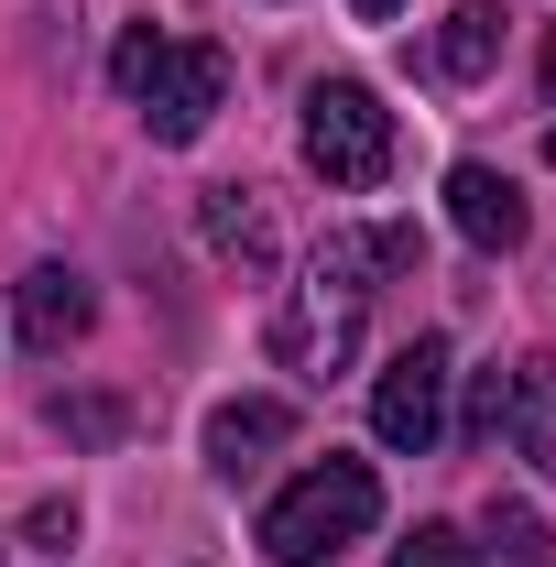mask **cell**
Listing matches in <instances>:
<instances>
[{"mask_svg":"<svg viewBox=\"0 0 556 567\" xmlns=\"http://www.w3.org/2000/svg\"><path fill=\"white\" fill-rule=\"evenodd\" d=\"M382 274H415V229H404V218H393V229H328V240L306 251V274L284 284V306H274V360L295 382H339L349 371Z\"/></svg>","mask_w":556,"mask_h":567,"instance_id":"cell-1","label":"cell"},{"mask_svg":"<svg viewBox=\"0 0 556 567\" xmlns=\"http://www.w3.org/2000/svg\"><path fill=\"white\" fill-rule=\"evenodd\" d=\"M382 524V481H371V458H317L306 481H284L274 502H262V557L274 567H328L339 546H360Z\"/></svg>","mask_w":556,"mask_h":567,"instance_id":"cell-2","label":"cell"},{"mask_svg":"<svg viewBox=\"0 0 556 567\" xmlns=\"http://www.w3.org/2000/svg\"><path fill=\"white\" fill-rule=\"evenodd\" d=\"M110 76H121V99L142 110L153 142H197L218 110H229V55H218V44H175V33H153V22L121 33Z\"/></svg>","mask_w":556,"mask_h":567,"instance_id":"cell-3","label":"cell"},{"mask_svg":"<svg viewBox=\"0 0 556 567\" xmlns=\"http://www.w3.org/2000/svg\"><path fill=\"white\" fill-rule=\"evenodd\" d=\"M306 164L360 197V186H382L393 175V110L360 87V76H328V87H306Z\"/></svg>","mask_w":556,"mask_h":567,"instance_id":"cell-4","label":"cell"},{"mask_svg":"<svg viewBox=\"0 0 556 567\" xmlns=\"http://www.w3.org/2000/svg\"><path fill=\"white\" fill-rule=\"evenodd\" d=\"M447 382H459L447 339H404V350L371 371V436L404 447V458H425V447L447 436Z\"/></svg>","mask_w":556,"mask_h":567,"instance_id":"cell-5","label":"cell"},{"mask_svg":"<svg viewBox=\"0 0 556 567\" xmlns=\"http://www.w3.org/2000/svg\"><path fill=\"white\" fill-rule=\"evenodd\" d=\"M447 229H459L470 251L502 262V251H524V229H535V218H524V186H513L502 164H447Z\"/></svg>","mask_w":556,"mask_h":567,"instance_id":"cell-6","label":"cell"},{"mask_svg":"<svg viewBox=\"0 0 556 567\" xmlns=\"http://www.w3.org/2000/svg\"><path fill=\"white\" fill-rule=\"evenodd\" d=\"M284 436H295V404H274V393H240V404H218V415H208V470H218V481H251Z\"/></svg>","mask_w":556,"mask_h":567,"instance_id":"cell-7","label":"cell"},{"mask_svg":"<svg viewBox=\"0 0 556 567\" xmlns=\"http://www.w3.org/2000/svg\"><path fill=\"white\" fill-rule=\"evenodd\" d=\"M502 436L524 470H556V360H513V393H502Z\"/></svg>","mask_w":556,"mask_h":567,"instance_id":"cell-8","label":"cell"},{"mask_svg":"<svg viewBox=\"0 0 556 567\" xmlns=\"http://www.w3.org/2000/svg\"><path fill=\"white\" fill-rule=\"evenodd\" d=\"M87 317H99V295H87L66 262L22 274V350H66V339H87Z\"/></svg>","mask_w":556,"mask_h":567,"instance_id":"cell-9","label":"cell"},{"mask_svg":"<svg viewBox=\"0 0 556 567\" xmlns=\"http://www.w3.org/2000/svg\"><path fill=\"white\" fill-rule=\"evenodd\" d=\"M491 55H502V11H491V0H470V11H447V22H436L425 76H436V87H470V76H491Z\"/></svg>","mask_w":556,"mask_h":567,"instance_id":"cell-10","label":"cell"},{"mask_svg":"<svg viewBox=\"0 0 556 567\" xmlns=\"http://www.w3.org/2000/svg\"><path fill=\"white\" fill-rule=\"evenodd\" d=\"M208 240L229 251V262H274V229H262V208H251V186H208Z\"/></svg>","mask_w":556,"mask_h":567,"instance_id":"cell-11","label":"cell"},{"mask_svg":"<svg viewBox=\"0 0 556 567\" xmlns=\"http://www.w3.org/2000/svg\"><path fill=\"white\" fill-rule=\"evenodd\" d=\"M491 546H502L513 567H546V557H556V546H546V513H535V502H491Z\"/></svg>","mask_w":556,"mask_h":567,"instance_id":"cell-12","label":"cell"},{"mask_svg":"<svg viewBox=\"0 0 556 567\" xmlns=\"http://www.w3.org/2000/svg\"><path fill=\"white\" fill-rule=\"evenodd\" d=\"M393 567H481V546H470L459 524H415V535L393 546Z\"/></svg>","mask_w":556,"mask_h":567,"instance_id":"cell-13","label":"cell"},{"mask_svg":"<svg viewBox=\"0 0 556 567\" xmlns=\"http://www.w3.org/2000/svg\"><path fill=\"white\" fill-rule=\"evenodd\" d=\"M502 393H513V371H481V382H470V415H459L470 447H502Z\"/></svg>","mask_w":556,"mask_h":567,"instance_id":"cell-14","label":"cell"},{"mask_svg":"<svg viewBox=\"0 0 556 567\" xmlns=\"http://www.w3.org/2000/svg\"><path fill=\"white\" fill-rule=\"evenodd\" d=\"M55 425H66V436H87V447H99V436H121V404H55Z\"/></svg>","mask_w":556,"mask_h":567,"instance_id":"cell-15","label":"cell"},{"mask_svg":"<svg viewBox=\"0 0 556 567\" xmlns=\"http://www.w3.org/2000/svg\"><path fill=\"white\" fill-rule=\"evenodd\" d=\"M22 535H33V546H76V513H66V502H44V513H33Z\"/></svg>","mask_w":556,"mask_h":567,"instance_id":"cell-16","label":"cell"},{"mask_svg":"<svg viewBox=\"0 0 556 567\" xmlns=\"http://www.w3.org/2000/svg\"><path fill=\"white\" fill-rule=\"evenodd\" d=\"M349 11H360V22H393V11H404V0H349Z\"/></svg>","mask_w":556,"mask_h":567,"instance_id":"cell-17","label":"cell"},{"mask_svg":"<svg viewBox=\"0 0 556 567\" xmlns=\"http://www.w3.org/2000/svg\"><path fill=\"white\" fill-rule=\"evenodd\" d=\"M546 99H556V44H546Z\"/></svg>","mask_w":556,"mask_h":567,"instance_id":"cell-18","label":"cell"},{"mask_svg":"<svg viewBox=\"0 0 556 567\" xmlns=\"http://www.w3.org/2000/svg\"><path fill=\"white\" fill-rule=\"evenodd\" d=\"M546 153H556V132H546Z\"/></svg>","mask_w":556,"mask_h":567,"instance_id":"cell-19","label":"cell"}]
</instances>
